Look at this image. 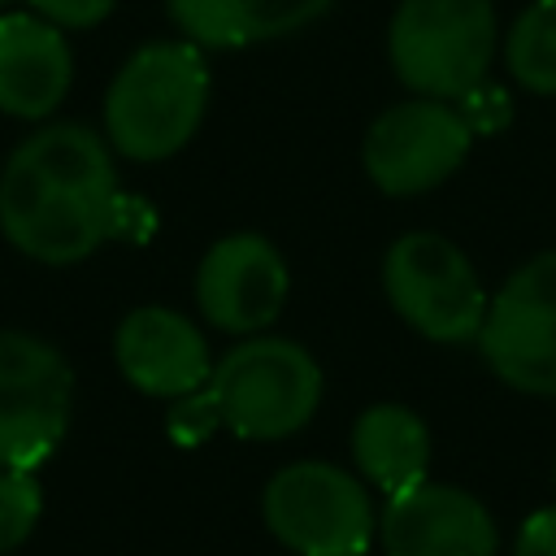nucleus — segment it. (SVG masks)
<instances>
[{
	"mask_svg": "<svg viewBox=\"0 0 556 556\" xmlns=\"http://www.w3.org/2000/svg\"><path fill=\"white\" fill-rule=\"evenodd\" d=\"M208 109V65L191 39L143 43L109 83L104 135L130 161H165L191 143Z\"/></svg>",
	"mask_w": 556,
	"mask_h": 556,
	"instance_id": "1",
	"label": "nucleus"
},
{
	"mask_svg": "<svg viewBox=\"0 0 556 556\" xmlns=\"http://www.w3.org/2000/svg\"><path fill=\"white\" fill-rule=\"evenodd\" d=\"M0 230L30 261L74 265L109 239H143L152 230V213L130 195L96 200L65 191L9 156L0 174Z\"/></svg>",
	"mask_w": 556,
	"mask_h": 556,
	"instance_id": "2",
	"label": "nucleus"
},
{
	"mask_svg": "<svg viewBox=\"0 0 556 556\" xmlns=\"http://www.w3.org/2000/svg\"><path fill=\"white\" fill-rule=\"evenodd\" d=\"M222 426L239 439H287L321 404V365L308 348L278 334H248L208 374Z\"/></svg>",
	"mask_w": 556,
	"mask_h": 556,
	"instance_id": "3",
	"label": "nucleus"
},
{
	"mask_svg": "<svg viewBox=\"0 0 556 556\" xmlns=\"http://www.w3.org/2000/svg\"><path fill=\"white\" fill-rule=\"evenodd\" d=\"M495 39L491 0H400L387 26V56L413 96L460 100L486 78Z\"/></svg>",
	"mask_w": 556,
	"mask_h": 556,
	"instance_id": "4",
	"label": "nucleus"
},
{
	"mask_svg": "<svg viewBox=\"0 0 556 556\" xmlns=\"http://www.w3.org/2000/svg\"><path fill=\"white\" fill-rule=\"evenodd\" d=\"M261 517L295 556H369L378 513L356 473L330 460H295L265 482Z\"/></svg>",
	"mask_w": 556,
	"mask_h": 556,
	"instance_id": "5",
	"label": "nucleus"
},
{
	"mask_svg": "<svg viewBox=\"0 0 556 556\" xmlns=\"http://www.w3.org/2000/svg\"><path fill=\"white\" fill-rule=\"evenodd\" d=\"M382 291L400 321L430 343H478L491 304L473 261L434 230H408L387 248Z\"/></svg>",
	"mask_w": 556,
	"mask_h": 556,
	"instance_id": "6",
	"label": "nucleus"
},
{
	"mask_svg": "<svg viewBox=\"0 0 556 556\" xmlns=\"http://www.w3.org/2000/svg\"><path fill=\"white\" fill-rule=\"evenodd\" d=\"M478 348L504 387L556 400V248L504 278L486 304Z\"/></svg>",
	"mask_w": 556,
	"mask_h": 556,
	"instance_id": "7",
	"label": "nucleus"
},
{
	"mask_svg": "<svg viewBox=\"0 0 556 556\" xmlns=\"http://www.w3.org/2000/svg\"><path fill=\"white\" fill-rule=\"evenodd\" d=\"M70 404L65 356L26 330H0V469H39L70 430Z\"/></svg>",
	"mask_w": 556,
	"mask_h": 556,
	"instance_id": "8",
	"label": "nucleus"
},
{
	"mask_svg": "<svg viewBox=\"0 0 556 556\" xmlns=\"http://www.w3.org/2000/svg\"><path fill=\"white\" fill-rule=\"evenodd\" d=\"M469 148L473 130L452 100L413 96L369 122L361 165L382 195H421L452 178Z\"/></svg>",
	"mask_w": 556,
	"mask_h": 556,
	"instance_id": "9",
	"label": "nucleus"
},
{
	"mask_svg": "<svg viewBox=\"0 0 556 556\" xmlns=\"http://www.w3.org/2000/svg\"><path fill=\"white\" fill-rule=\"evenodd\" d=\"M287 261L282 252L256 235V230H235L217 239L200 269H195V304L208 326L226 334H261L287 304Z\"/></svg>",
	"mask_w": 556,
	"mask_h": 556,
	"instance_id": "10",
	"label": "nucleus"
},
{
	"mask_svg": "<svg viewBox=\"0 0 556 556\" xmlns=\"http://www.w3.org/2000/svg\"><path fill=\"white\" fill-rule=\"evenodd\" d=\"M387 556H495L500 534L478 495L447 482H417L382 504Z\"/></svg>",
	"mask_w": 556,
	"mask_h": 556,
	"instance_id": "11",
	"label": "nucleus"
},
{
	"mask_svg": "<svg viewBox=\"0 0 556 556\" xmlns=\"http://www.w3.org/2000/svg\"><path fill=\"white\" fill-rule=\"evenodd\" d=\"M113 356H117L122 378L135 391L156 395V400L191 395L213 374L208 343H204L200 326L161 304H143L122 317V326L113 334Z\"/></svg>",
	"mask_w": 556,
	"mask_h": 556,
	"instance_id": "12",
	"label": "nucleus"
},
{
	"mask_svg": "<svg viewBox=\"0 0 556 556\" xmlns=\"http://www.w3.org/2000/svg\"><path fill=\"white\" fill-rule=\"evenodd\" d=\"M74 78V56L61 26L39 13L0 17V113L39 122L48 117Z\"/></svg>",
	"mask_w": 556,
	"mask_h": 556,
	"instance_id": "13",
	"label": "nucleus"
},
{
	"mask_svg": "<svg viewBox=\"0 0 556 556\" xmlns=\"http://www.w3.org/2000/svg\"><path fill=\"white\" fill-rule=\"evenodd\" d=\"M195 48H248L313 26L334 0H165Z\"/></svg>",
	"mask_w": 556,
	"mask_h": 556,
	"instance_id": "14",
	"label": "nucleus"
},
{
	"mask_svg": "<svg viewBox=\"0 0 556 556\" xmlns=\"http://www.w3.org/2000/svg\"><path fill=\"white\" fill-rule=\"evenodd\" d=\"M352 460L361 478L387 500L426 482L430 469V430L404 404H369L352 426Z\"/></svg>",
	"mask_w": 556,
	"mask_h": 556,
	"instance_id": "15",
	"label": "nucleus"
},
{
	"mask_svg": "<svg viewBox=\"0 0 556 556\" xmlns=\"http://www.w3.org/2000/svg\"><path fill=\"white\" fill-rule=\"evenodd\" d=\"M13 161L30 165L48 182L78 191V195H96V200L122 195L117 169H113V143H104V135H96L91 126H78V122L39 126L30 139L17 143Z\"/></svg>",
	"mask_w": 556,
	"mask_h": 556,
	"instance_id": "16",
	"label": "nucleus"
},
{
	"mask_svg": "<svg viewBox=\"0 0 556 556\" xmlns=\"http://www.w3.org/2000/svg\"><path fill=\"white\" fill-rule=\"evenodd\" d=\"M513 78L534 96H556V0H530L504 35Z\"/></svg>",
	"mask_w": 556,
	"mask_h": 556,
	"instance_id": "17",
	"label": "nucleus"
},
{
	"mask_svg": "<svg viewBox=\"0 0 556 556\" xmlns=\"http://www.w3.org/2000/svg\"><path fill=\"white\" fill-rule=\"evenodd\" d=\"M43 513V491L35 469H0V556L22 547Z\"/></svg>",
	"mask_w": 556,
	"mask_h": 556,
	"instance_id": "18",
	"label": "nucleus"
},
{
	"mask_svg": "<svg viewBox=\"0 0 556 556\" xmlns=\"http://www.w3.org/2000/svg\"><path fill=\"white\" fill-rule=\"evenodd\" d=\"M165 426H169V439L182 443V447H195V443L213 439V430H222V413H217V400H213L208 382L191 395H178Z\"/></svg>",
	"mask_w": 556,
	"mask_h": 556,
	"instance_id": "19",
	"label": "nucleus"
},
{
	"mask_svg": "<svg viewBox=\"0 0 556 556\" xmlns=\"http://www.w3.org/2000/svg\"><path fill=\"white\" fill-rule=\"evenodd\" d=\"M456 109H460V117L469 122V130L473 135H495L500 126H508V117H513V104H508V96L500 91V87H486V83H478L473 91H465L460 100H452Z\"/></svg>",
	"mask_w": 556,
	"mask_h": 556,
	"instance_id": "20",
	"label": "nucleus"
},
{
	"mask_svg": "<svg viewBox=\"0 0 556 556\" xmlns=\"http://www.w3.org/2000/svg\"><path fill=\"white\" fill-rule=\"evenodd\" d=\"M113 4L117 0H30V9L61 30H87V26L104 22L113 13Z\"/></svg>",
	"mask_w": 556,
	"mask_h": 556,
	"instance_id": "21",
	"label": "nucleus"
},
{
	"mask_svg": "<svg viewBox=\"0 0 556 556\" xmlns=\"http://www.w3.org/2000/svg\"><path fill=\"white\" fill-rule=\"evenodd\" d=\"M513 556H556V508H539L521 521Z\"/></svg>",
	"mask_w": 556,
	"mask_h": 556,
	"instance_id": "22",
	"label": "nucleus"
},
{
	"mask_svg": "<svg viewBox=\"0 0 556 556\" xmlns=\"http://www.w3.org/2000/svg\"><path fill=\"white\" fill-rule=\"evenodd\" d=\"M0 4H9V0H0Z\"/></svg>",
	"mask_w": 556,
	"mask_h": 556,
	"instance_id": "23",
	"label": "nucleus"
}]
</instances>
